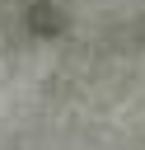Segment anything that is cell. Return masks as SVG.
<instances>
[{
    "mask_svg": "<svg viewBox=\"0 0 145 150\" xmlns=\"http://www.w3.org/2000/svg\"><path fill=\"white\" fill-rule=\"evenodd\" d=\"M23 23H28L37 38H56V33H65V14H61L56 0H28V5H23Z\"/></svg>",
    "mask_w": 145,
    "mask_h": 150,
    "instance_id": "cell-1",
    "label": "cell"
}]
</instances>
